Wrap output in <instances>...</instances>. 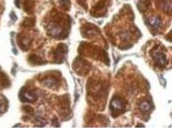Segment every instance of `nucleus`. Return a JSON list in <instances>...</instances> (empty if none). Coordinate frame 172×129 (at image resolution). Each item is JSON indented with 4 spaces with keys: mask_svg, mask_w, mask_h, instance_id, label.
Masks as SVG:
<instances>
[{
    "mask_svg": "<svg viewBox=\"0 0 172 129\" xmlns=\"http://www.w3.org/2000/svg\"><path fill=\"white\" fill-rule=\"evenodd\" d=\"M151 56L154 63L158 67L164 68L167 65V56L161 50H159L158 48L153 49Z\"/></svg>",
    "mask_w": 172,
    "mask_h": 129,
    "instance_id": "nucleus-3",
    "label": "nucleus"
},
{
    "mask_svg": "<svg viewBox=\"0 0 172 129\" xmlns=\"http://www.w3.org/2000/svg\"><path fill=\"white\" fill-rule=\"evenodd\" d=\"M28 61L30 63L34 65H41L45 63L39 56H37V55L35 54L31 55L28 58Z\"/></svg>",
    "mask_w": 172,
    "mask_h": 129,
    "instance_id": "nucleus-10",
    "label": "nucleus"
},
{
    "mask_svg": "<svg viewBox=\"0 0 172 129\" xmlns=\"http://www.w3.org/2000/svg\"><path fill=\"white\" fill-rule=\"evenodd\" d=\"M15 5L17 8H20V0H15Z\"/></svg>",
    "mask_w": 172,
    "mask_h": 129,
    "instance_id": "nucleus-20",
    "label": "nucleus"
},
{
    "mask_svg": "<svg viewBox=\"0 0 172 129\" xmlns=\"http://www.w3.org/2000/svg\"><path fill=\"white\" fill-rule=\"evenodd\" d=\"M67 52V47L61 44L59 45L57 48L54 51V58L57 63H61L64 58V56Z\"/></svg>",
    "mask_w": 172,
    "mask_h": 129,
    "instance_id": "nucleus-7",
    "label": "nucleus"
},
{
    "mask_svg": "<svg viewBox=\"0 0 172 129\" xmlns=\"http://www.w3.org/2000/svg\"><path fill=\"white\" fill-rule=\"evenodd\" d=\"M161 7L163 10H164L166 12H171V5L170 2L168 1V0H163L162 2L161 3Z\"/></svg>",
    "mask_w": 172,
    "mask_h": 129,
    "instance_id": "nucleus-15",
    "label": "nucleus"
},
{
    "mask_svg": "<svg viewBox=\"0 0 172 129\" xmlns=\"http://www.w3.org/2000/svg\"><path fill=\"white\" fill-rule=\"evenodd\" d=\"M81 2H82V3H85V0H79V2L81 3Z\"/></svg>",
    "mask_w": 172,
    "mask_h": 129,
    "instance_id": "nucleus-22",
    "label": "nucleus"
},
{
    "mask_svg": "<svg viewBox=\"0 0 172 129\" xmlns=\"http://www.w3.org/2000/svg\"><path fill=\"white\" fill-rule=\"evenodd\" d=\"M10 16L11 17V19L12 20H13V21H16L17 20V16H16V14H14V12H12L10 14Z\"/></svg>",
    "mask_w": 172,
    "mask_h": 129,
    "instance_id": "nucleus-19",
    "label": "nucleus"
},
{
    "mask_svg": "<svg viewBox=\"0 0 172 129\" xmlns=\"http://www.w3.org/2000/svg\"><path fill=\"white\" fill-rule=\"evenodd\" d=\"M0 83L3 87L7 88L10 85V82L9 80V78L6 74L2 72L1 76H0Z\"/></svg>",
    "mask_w": 172,
    "mask_h": 129,
    "instance_id": "nucleus-11",
    "label": "nucleus"
},
{
    "mask_svg": "<svg viewBox=\"0 0 172 129\" xmlns=\"http://www.w3.org/2000/svg\"><path fill=\"white\" fill-rule=\"evenodd\" d=\"M17 42L19 47L23 51H27L31 45V39L28 36L22 35L21 34L17 35Z\"/></svg>",
    "mask_w": 172,
    "mask_h": 129,
    "instance_id": "nucleus-6",
    "label": "nucleus"
},
{
    "mask_svg": "<svg viewBox=\"0 0 172 129\" xmlns=\"http://www.w3.org/2000/svg\"><path fill=\"white\" fill-rule=\"evenodd\" d=\"M58 79L54 77H49L43 79V83L50 88H54L58 85Z\"/></svg>",
    "mask_w": 172,
    "mask_h": 129,
    "instance_id": "nucleus-9",
    "label": "nucleus"
},
{
    "mask_svg": "<svg viewBox=\"0 0 172 129\" xmlns=\"http://www.w3.org/2000/svg\"><path fill=\"white\" fill-rule=\"evenodd\" d=\"M140 109L143 112H150L152 109V105L150 103L147 101H143L139 105Z\"/></svg>",
    "mask_w": 172,
    "mask_h": 129,
    "instance_id": "nucleus-12",
    "label": "nucleus"
},
{
    "mask_svg": "<svg viewBox=\"0 0 172 129\" xmlns=\"http://www.w3.org/2000/svg\"><path fill=\"white\" fill-rule=\"evenodd\" d=\"M38 94L33 90H28L25 87L21 88L19 93V98L22 102L33 103L38 100Z\"/></svg>",
    "mask_w": 172,
    "mask_h": 129,
    "instance_id": "nucleus-4",
    "label": "nucleus"
},
{
    "mask_svg": "<svg viewBox=\"0 0 172 129\" xmlns=\"http://www.w3.org/2000/svg\"><path fill=\"white\" fill-rule=\"evenodd\" d=\"M2 110H4V105L2 101H0V111Z\"/></svg>",
    "mask_w": 172,
    "mask_h": 129,
    "instance_id": "nucleus-21",
    "label": "nucleus"
},
{
    "mask_svg": "<svg viewBox=\"0 0 172 129\" xmlns=\"http://www.w3.org/2000/svg\"><path fill=\"white\" fill-rule=\"evenodd\" d=\"M74 69L79 74L84 75L89 71V63L82 59H77L74 63Z\"/></svg>",
    "mask_w": 172,
    "mask_h": 129,
    "instance_id": "nucleus-5",
    "label": "nucleus"
},
{
    "mask_svg": "<svg viewBox=\"0 0 172 129\" xmlns=\"http://www.w3.org/2000/svg\"><path fill=\"white\" fill-rule=\"evenodd\" d=\"M61 18H57V20L51 21L48 27H47V32L48 34L54 38H60L61 36H64L63 33L64 28Z\"/></svg>",
    "mask_w": 172,
    "mask_h": 129,
    "instance_id": "nucleus-2",
    "label": "nucleus"
},
{
    "mask_svg": "<svg viewBox=\"0 0 172 129\" xmlns=\"http://www.w3.org/2000/svg\"><path fill=\"white\" fill-rule=\"evenodd\" d=\"M110 108L112 111V115L115 117L124 112H125L126 109V102L123 98L119 96H115L110 102Z\"/></svg>",
    "mask_w": 172,
    "mask_h": 129,
    "instance_id": "nucleus-1",
    "label": "nucleus"
},
{
    "mask_svg": "<svg viewBox=\"0 0 172 129\" xmlns=\"http://www.w3.org/2000/svg\"><path fill=\"white\" fill-rule=\"evenodd\" d=\"M23 109L25 110V112L29 114H32L34 113V109L30 106H25L23 107Z\"/></svg>",
    "mask_w": 172,
    "mask_h": 129,
    "instance_id": "nucleus-18",
    "label": "nucleus"
},
{
    "mask_svg": "<svg viewBox=\"0 0 172 129\" xmlns=\"http://www.w3.org/2000/svg\"><path fill=\"white\" fill-rule=\"evenodd\" d=\"M35 23V20L34 17H27L23 20L22 25L25 27H34Z\"/></svg>",
    "mask_w": 172,
    "mask_h": 129,
    "instance_id": "nucleus-13",
    "label": "nucleus"
},
{
    "mask_svg": "<svg viewBox=\"0 0 172 129\" xmlns=\"http://www.w3.org/2000/svg\"><path fill=\"white\" fill-rule=\"evenodd\" d=\"M148 24L153 28H159L161 27L162 21L161 18L157 16H152L148 19Z\"/></svg>",
    "mask_w": 172,
    "mask_h": 129,
    "instance_id": "nucleus-8",
    "label": "nucleus"
},
{
    "mask_svg": "<svg viewBox=\"0 0 172 129\" xmlns=\"http://www.w3.org/2000/svg\"><path fill=\"white\" fill-rule=\"evenodd\" d=\"M24 10L27 12H31L34 9V0H25Z\"/></svg>",
    "mask_w": 172,
    "mask_h": 129,
    "instance_id": "nucleus-14",
    "label": "nucleus"
},
{
    "mask_svg": "<svg viewBox=\"0 0 172 129\" xmlns=\"http://www.w3.org/2000/svg\"><path fill=\"white\" fill-rule=\"evenodd\" d=\"M35 125H36L37 126L41 127L44 126L46 123V120H45L43 118H41L40 117H38L36 119H35Z\"/></svg>",
    "mask_w": 172,
    "mask_h": 129,
    "instance_id": "nucleus-16",
    "label": "nucleus"
},
{
    "mask_svg": "<svg viewBox=\"0 0 172 129\" xmlns=\"http://www.w3.org/2000/svg\"><path fill=\"white\" fill-rule=\"evenodd\" d=\"M60 4L65 10H68L70 7V1L69 0H59Z\"/></svg>",
    "mask_w": 172,
    "mask_h": 129,
    "instance_id": "nucleus-17",
    "label": "nucleus"
}]
</instances>
